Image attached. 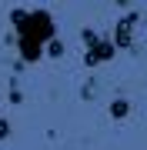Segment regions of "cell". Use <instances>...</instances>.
<instances>
[{"label":"cell","mask_w":147,"mask_h":150,"mask_svg":"<svg viewBox=\"0 0 147 150\" xmlns=\"http://www.w3.org/2000/svg\"><path fill=\"white\" fill-rule=\"evenodd\" d=\"M0 140H10V123H7V117H0Z\"/></svg>","instance_id":"8992f818"},{"label":"cell","mask_w":147,"mask_h":150,"mask_svg":"<svg viewBox=\"0 0 147 150\" xmlns=\"http://www.w3.org/2000/svg\"><path fill=\"white\" fill-rule=\"evenodd\" d=\"M137 23H141V13H137V10H131L127 17H120V20L114 23V37H110V40H114L117 50H127L134 43V27H137Z\"/></svg>","instance_id":"3957f363"},{"label":"cell","mask_w":147,"mask_h":150,"mask_svg":"<svg viewBox=\"0 0 147 150\" xmlns=\"http://www.w3.org/2000/svg\"><path fill=\"white\" fill-rule=\"evenodd\" d=\"M44 54H50V57H64V43H60V37H50V40H47Z\"/></svg>","instance_id":"5b68a950"},{"label":"cell","mask_w":147,"mask_h":150,"mask_svg":"<svg viewBox=\"0 0 147 150\" xmlns=\"http://www.w3.org/2000/svg\"><path fill=\"white\" fill-rule=\"evenodd\" d=\"M80 40H84V64L87 67H100V64H107L117 54V47H114L110 37H100V33H94L87 27L80 30Z\"/></svg>","instance_id":"7a4b0ae2"},{"label":"cell","mask_w":147,"mask_h":150,"mask_svg":"<svg viewBox=\"0 0 147 150\" xmlns=\"http://www.w3.org/2000/svg\"><path fill=\"white\" fill-rule=\"evenodd\" d=\"M10 20L17 30V50H20L23 64H37L44 57L47 40L57 37L54 17L47 10H23V7H17V10H10Z\"/></svg>","instance_id":"6da1fadb"},{"label":"cell","mask_w":147,"mask_h":150,"mask_svg":"<svg viewBox=\"0 0 147 150\" xmlns=\"http://www.w3.org/2000/svg\"><path fill=\"white\" fill-rule=\"evenodd\" d=\"M127 113H131V100H124V97L110 100V117H114V120H124Z\"/></svg>","instance_id":"277c9868"}]
</instances>
